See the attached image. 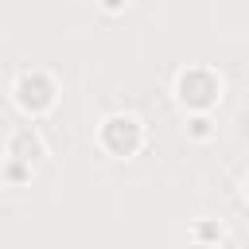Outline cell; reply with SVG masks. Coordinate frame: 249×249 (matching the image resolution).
Instances as JSON below:
<instances>
[{
	"label": "cell",
	"instance_id": "4",
	"mask_svg": "<svg viewBox=\"0 0 249 249\" xmlns=\"http://www.w3.org/2000/svg\"><path fill=\"white\" fill-rule=\"evenodd\" d=\"M245 195H249V183H245Z\"/></svg>",
	"mask_w": 249,
	"mask_h": 249
},
{
	"label": "cell",
	"instance_id": "2",
	"mask_svg": "<svg viewBox=\"0 0 249 249\" xmlns=\"http://www.w3.org/2000/svg\"><path fill=\"white\" fill-rule=\"evenodd\" d=\"M179 97L187 105L202 109V105H210L218 97V78L210 70H187V74H179Z\"/></svg>",
	"mask_w": 249,
	"mask_h": 249
},
{
	"label": "cell",
	"instance_id": "3",
	"mask_svg": "<svg viewBox=\"0 0 249 249\" xmlns=\"http://www.w3.org/2000/svg\"><path fill=\"white\" fill-rule=\"evenodd\" d=\"M51 97H54V86H51V78L39 74V70H31V74H23V78L16 82V101H19L23 109H47Z\"/></svg>",
	"mask_w": 249,
	"mask_h": 249
},
{
	"label": "cell",
	"instance_id": "1",
	"mask_svg": "<svg viewBox=\"0 0 249 249\" xmlns=\"http://www.w3.org/2000/svg\"><path fill=\"white\" fill-rule=\"evenodd\" d=\"M101 144L113 152V156H132L136 144H140V124L132 117H109L101 124Z\"/></svg>",
	"mask_w": 249,
	"mask_h": 249
}]
</instances>
